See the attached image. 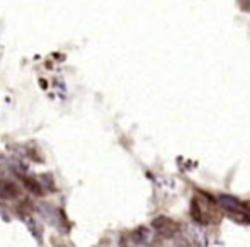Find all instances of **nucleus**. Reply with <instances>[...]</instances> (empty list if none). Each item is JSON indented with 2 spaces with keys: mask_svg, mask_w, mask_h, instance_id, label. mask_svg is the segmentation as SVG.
<instances>
[{
  "mask_svg": "<svg viewBox=\"0 0 250 247\" xmlns=\"http://www.w3.org/2000/svg\"><path fill=\"white\" fill-rule=\"evenodd\" d=\"M151 227L155 228V232H157L158 235H162V237H165V239L174 237V235H177L179 232H181V225L175 220H172V218L164 217V215L153 218V220H151Z\"/></svg>",
  "mask_w": 250,
  "mask_h": 247,
  "instance_id": "f03ea898",
  "label": "nucleus"
},
{
  "mask_svg": "<svg viewBox=\"0 0 250 247\" xmlns=\"http://www.w3.org/2000/svg\"><path fill=\"white\" fill-rule=\"evenodd\" d=\"M218 203H220L221 208H225L230 213H249L247 203H242L240 200H237L235 196L230 195H221L218 198Z\"/></svg>",
  "mask_w": 250,
  "mask_h": 247,
  "instance_id": "7ed1b4c3",
  "label": "nucleus"
},
{
  "mask_svg": "<svg viewBox=\"0 0 250 247\" xmlns=\"http://www.w3.org/2000/svg\"><path fill=\"white\" fill-rule=\"evenodd\" d=\"M179 247H199L196 242H192V241H189V239H181L179 241Z\"/></svg>",
  "mask_w": 250,
  "mask_h": 247,
  "instance_id": "423d86ee",
  "label": "nucleus"
},
{
  "mask_svg": "<svg viewBox=\"0 0 250 247\" xmlns=\"http://www.w3.org/2000/svg\"><path fill=\"white\" fill-rule=\"evenodd\" d=\"M191 217L194 222L201 225H209L216 224L220 220V213H218L214 203L209 198H192L191 201Z\"/></svg>",
  "mask_w": 250,
  "mask_h": 247,
  "instance_id": "f257e3e1",
  "label": "nucleus"
},
{
  "mask_svg": "<svg viewBox=\"0 0 250 247\" xmlns=\"http://www.w3.org/2000/svg\"><path fill=\"white\" fill-rule=\"evenodd\" d=\"M22 181H24V186H26V188L29 189L31 193H34V195H41V193H43V189H41L40 182H38L36 179L22 178Z\"/></svg>",
  "mask_w": 250,
  "mask_h": 247,
  "instance_id": "39448f33",
  "label": "nucleus"
},
{
  "mask_svg": "<svg viewBox=\"0 0 250 247\" xmlns=\"http://www.w3.org/2000/svg\"><path fill=\"white\" fill-rule=\"evenodd\" d=\"M0 195L5 198H16L19 195V189L14 182L10 181H0Z\"/></svg>",
  "mask_w": 250,
  "mask_h": 247,
  "instance_id": "20e7f679",
  "label": "nucleus"
}]
</instances>
